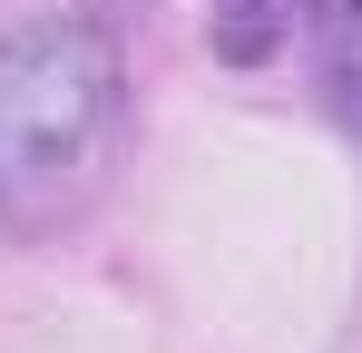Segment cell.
Masks as SVG:
<instances>
[{"label":"cell","mask_w":362,"mask_h":353,"mask_svg":"<svg viewBox=\"0 0 362 353\" xmlns=\"http://www.w3.org/2000/svg\"><path fill=\"white\" fill-rule=\"evenodd\" d=\"M127 157V59L98 20L0 40V235L59 245Z\"/></svg>","instance_id":"cell-1"},{"label":"cell","mask_w":362,"mask_h":353,"mask_svg":"<svg viewBox=\"0 0 362 353\" xmlns=\"http://www.w3.org/2000/svg\"><path fill=\"white\" fill-rule=\"evenodd\" d=\"M294 10L303 0H206V50L226 69H264V59L294 40Z\"/></svg>","instance_id":"cell-2"},{"label":"cell","mask_w":362,"mask_h":353,"mask_svg":"<svg viewBox=\"0 0 362 353\" xmlns=\"http://www.w3.org/2000/svg\"><path fill=\"white\" fill-rule=\"evenodd\" d=\"M313 50H323L333 118L362 138V0H313Z\"/></svg>","instance_id":"cell-3"},{"label":"cell","mask_w":362,"mask_h":353,"mask_svg":"<svg viewBox=\"0 0 362 353\" xmlns=\"http://www.w3.org/2000/svg\"><path fill=\"white\" fill-rule=\"evenodd\" d=\"M78 10H88V20H98V30H127V20H147V10H157V0H78Z\"/></svg>","instance_id":"cell-4"}]
</instances>
